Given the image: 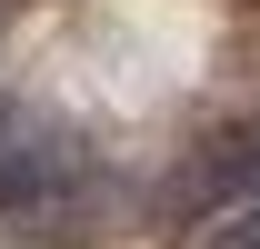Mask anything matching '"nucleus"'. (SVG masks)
Wrapping results in <instances>:
<instances>
[{
  "label": "nucleus",
  "instance_id": "1",
  "mask_svg": "<svg viewBox=\"0 0 260 249\" xmlns=\"http://www.w3.org/2000/svg\"><path fill=\"white\" fill-rule=\"evenodd\" d=\"M70 159L40 140V120H20V110H0V210H40L50 189H60Z\"/></svg>",
  "mask_w": 260,
  "mask_h": 249
},
{
  "label": "nucleus",
  "instance_id": "2",
  "mask_svg": "<svg viewBox=\"0 0 260 249\" xmlns=\"http://www.w3.org/2000/svg\"><path fill=\"white\" fill-rule=\"evenodd\" d=\"M200 249H260V189H250V199H230V210L200 229Z\"/></svg>",
  "mask_w": 260,
  "mask_h": 249
}]
</instances>
